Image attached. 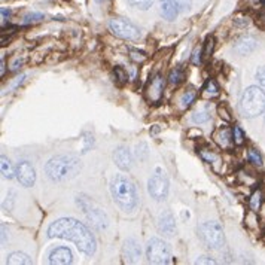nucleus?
Here are the masks:
<instances>
[{"instance_id":"nucleus-17","label":"nucleus","mask_w":265,"mask_h":265,"mask_svg":"<svg viewBox=\"0 0 265 265\" xmlns=\"http://www.w3.org/2000/svg\"><path fill=\"white\" fill-rule=\"evenodd\" d=\"M125 257L128 258L130 263H136L137 258H140V245L134 240V239H130L125 242Z\"/></svg>"},{"instance_id":"nucleus-30","label":"nucleus","mask_w":265,"mask_h":265,"mask_svg":"<svg viewBox=\"0 0 265 265\" xmlns=\"http://www.w3.org/2000/svg\"><path fill=\"white\" fill-rule=\"evenodd\" d=\"M130 58L131 61H134L136 64H140L146 60V55L142 51H136V49H130Z\"/></svg>"},{"instance_id":"nucleus-9","label":"nucleus","mask_w":265,"mask_h":265,"mask_svg":"<svg viewBox=\"0 0 265 265\" xmlns=\"http://www.w3.org/2000/svg\"><path fill=\"white\" fill-rule=\"evenodd\" d=\"M149 195L157 201H164L169 195V180L161 170H157L155 175L148 182Z\"/></svg>"},{"instance_id":"nucleus-10","label":"nucleus","mask_w":265,"mask_h":265,"mask_svg":"<svg viewBox=\"0 0 265 265\" xmlns=\"http://www.w3.org/2000/svg\"><path fill=\"white\" fill-rule=\"evenodd\" d=\"M164 88H166V79L163 75H155L146 85L145 88V97L149 103H160L164 94Z\"/></svg>"},{"instance_id":"nucleus-26","label":"nucleus","mask_w":265,"mask_h":265,"mask_svg":"<svg viewBox=\"0 0 265 265\" xmlns=\"http://www.w3.org/2000/svg\"><path fill=\"white\" fill-rule=\"evenodd\" d=\"M213 49H215V39L207 37L206 43H204V48H203V58H209L213 54Z\"/></svg>"},{"instance_id":"nucleus-42","label":"nucleus","mask_w":265,"mask_h":265,"mask_svg":"<svg viewBox=\"0 0 265 265\" xmlns=\"http://www.w3.org/2000/svg\"><path fill=\"white\" fill-rule=\"evenodd\" d=\"M84 140H85V146H84V151H82V152L85 154V152H88V149L91 148V146H92V137H89V136H87V137H85Z\"/></svg>"},{"instance_id":"nucleus-41","label":"nucleus","mask_w":265,"mask_h":265,"mask_svg":"<svg viewBox=\"0 0 265 265\" xmlns=\"http://www.w3.org/2000/svg\"><path fill=\"white\" fill-rule=\"evenodd\" d=\"M234 22H236V25H239V27H245V25L249 24V19H248V18H236Z\"/></svg>"},{"instance_id":"nucleus-15","label":"nucleus","mask_w":265,"mask_h":265,"mask_svg":"<svg viewBox=\"0 0 265 265\" xmlns=\"http://www.w3.org/2000/svg\"><path fill=\"white\" fill-rule=\"evenodd\" d=\"M255 48H257V39L254 36H243L234 45V51L240 55H248L252 51H255Z\"/></svg>"},{"instance_id":"nucleus-44","label":"nucleus","mask_w":265,"mask_h":265,"mask_svg":"<svg viewBox=\"0 0 265 265\" xmlns=\"http://www.w3.org/2000/svg\"><path fill=\"white\" fill-rule=\"evenodd\" d=\"M1 70H0V75L4 76V72H6V64H4V58H1V64H0Z\"/></svg>"},{"instance_id":"nucleus-36","label":"nucleus","mask_w":265,"mask_h":265,"mask_svg":"<svg viewBox=\"0 0 265 265\" xmlns=\"http://www.w3.org/2000/svg\"><path fill=\"white\" fill-rule=\"evenodd\" d=\"M22 61H24V60H22L21 57L12 58V60H10V70H12V72H16V70L22 66Z\"/></svg>"},{"instance_id":"nucleus-11","label":"nucleus","mask_w":265,"mask_h":265,"mask_svg":"<svg viewBox=\"0 0 265 265\" xmlns=\"http://www.w3.org/2000/svg\"><path fill=\"white\" fill-rule=\"evenodd\" d=\"M16 179L18 182L25 186V188H30L34 185L36 182V172H34V167L31 166L30 161H19L18 166H16Z\"/></svg>"},{"instance_id":"nucleus-29","label":"nucleus","mask_w":265,"mask_h":265,"mask_svg":"<svg viewBox=\"0 0 265 265\" xmlns=\"http://www.w3.org/2000/svg\"><path fill=\"white\" fill-rule=\"evenodd\" d=\"M233 137H234V143L237 146H242L245 143V133L242 131L240 127H234L233 128Z\"/></svg>"},{"instance_id":"nucleus-37","label":"nucleus","mask_w":265,"mask_h":265,"mask_svg":"<svg viewBox=\"0 0 265 265\" xmlns=\"http://www.w3.org/2000/svg\"><path fill=\"white\" fill-rule=\"evenodd\" d=\"M201 60H203V49H195L194 55H192V63L194 64H200Z\"/></svg>"},{"instance_id":"nucleus-7","label":"nucleus","mask_w":265,"mask_h":265,"mask_svg":"<svg viewBox=\"0 0 265 265\" xmlns=\"http://www.w3.org/2000/svg\"><path fill=\"white\" fill-rule=\"evenodd\" d=\"M78 206L82 209V212L85 213V216L88 218V221L95 228L104 230L109 225L106 213L100 207H97L89 198H87V197H78Z\"/></svg>"},{"instance_id":"nucleus-18","label":"nucleus","mask_w":265,"mask_h":265,"mask_svg":"<svg viewBox=\"0 0 265 265\" xmlns=\"http://www.w3.org/2000/svg\"><path fill=\"white\" fill-rule=\"evenodd\" d=\"M161 13L166 19L169 21H173L179 13V9H177L176 3L173 0H163L161 1Z\"/></svg>"},{"instance_id":"nucleus-19","label":"nucleus","mask_w":265,"mask_h":265,"mask_svg":"<svg viewBox=\"0 0 265 265\" xmlns=\"http://www.w3.org/2000/svg\"><path fill=\"white\" fill-rule=\"evenodd\" d=\"M7 264L10 265H30L33 264V261L25 255V254H21V252H13L9 255L7 258Z\"/></svg>"},{"instance_id":"nucleus-3","label":"nucleus","mask_w":265,"mask_h":265,"mask_svg":"<svg viewBox=\"0 0 265 265\" xmlns=\"http://www.w3.org/2000/svg\"><path fill=\"white\" fill-rule=\"evenodd\" d=\"M81 172V161L75 155H60L51 158L45 166V173L52 182H66Z\"/></svg>"},{"instance_id":"nucleus-34","label":"nucleus","mask_w":265,"mask_h":265,"mask_svg":"<svg viewBox=\"0 0 265 265\" xmlns=\"http://www.w3.org/2000/svg\"><path fill=\"white\" fill-rule=\"evenodd\" d=\"M176 3L179 12H185V10H189L191 6H192V0H173Z\"/></svg>"},{"instance_id":"nucleus-6","label":"nucleus","mask_w":265,"mask_h":265,"mask_svg":"<svg viewBox=\"0 0 265 265\" xmlns=\"http://www.w3.org/2000/svg\"><path fill=\"white\" fill-rule=\"evenodd\" d=\"M146 257L152 264H169L172 261V251L161 239H151L146 246Z\"/></svg>"},{"instance_id":"nucleus-39","label":"nucleus","mask_w":265,"mask_h":265,"mask_svg":"<svg viewBox=\"0 0 265 265\" xmlns=\"http://www.w3.org/2000/svg\"><path fill=\"white\" fill-rule=\"evenodd\" d=\"M257 79H258V82H260L263 87H265V66L264 67H261V69L257 72Z\"/></svg>"},{"instance_id":"nucleus-46","label":"nucleus","mask_w":265,"mask_h":265,"mask_svg":"<svg viewBox=\"0 0 265 265\" xmlns=\"http://www.w3.org/2000/svg\"><path fill=\"white\" fill-rule=\"evenodd\" d=\"M264 1H265V0H264Z\"/></svg>"},{"instance_id":"nucleus-28","label":"nucleus","mask_w":265,"mask_h":265,"mask_svg":"<svg viewBox=\"0 0 265 265\" xmlns=\"http://www.w3.org/2000/svg\"><path fill=\"white\" fill-rule=\"evenodd\" d=\"M43 19V15L39 12H30L27 15H24V24H34Z\"/></svg>"},{"instance_id":"nucleus-23","label":"nucleus","mask_w":265,"mask_h":265,"mask_svg":"<svg viewBox=\"0 0 265 265\" xmlns=\"http://www.w3.org/2000/svg\"><path fill=\"white\" fill-rule=\"evenodd\" d=\"M261 204H263V194L260 191H257V192L252 194V197L249 200V206H251L252 212H258Z\"/></svg>"},{"instance_id":"nucleus-33","label":"nucleus","mask_w":265,"mask_h":265,"mask_svg":"<svg viewBox=\"0 0 265 265\" xmlns=\"http://www.w3.org/2000/svg\"><path fill=\"white\" fill-rule=\"evenodd\" d=\"M249 161L252 163V164H255V166H263V158H261V155H260V152L257 151V149H251L249 151Z\"/></svg>"},{"instance_id":"nucleus-12","label":"nucleus","mask_w":265,"mask_h":265,"mask_svg":"<svg viewBox=\"0 0 265 265\" xmlns=\"http://www.w3.org/2000/svg\"><path fill=\"white\" fill-rule=\"evenodd\" d=\"M213 140L216 142V145L221 149H231L236 143H234V137H233V130H230L228 127H219L215 133H213Z\"/></svg>"},{"instance_id":"nucleus-25","label":"nucleus","mask_w":265,"mask_h":265,"mask_svg":"<svg viewBox=\"0 0 265 265\" xmlns=\"http://www.w3.org/2000/svg\"><path fill=\"white\" fill-rule=\"evenodd\" d=\"M203 91H204V94L209 95V97H216V95L219 94V88H218V85H216V82H215L213 79H209V81L206 82Z\"/></svg>"},{"instance_id":"nucleus-13","label":"nucleus","mask_w":265,"mask_h":265,"mask_svg":"<svg viewBox=\"0 0 265 265\" xmlns=\"http://www.w3.org/2000/svg\"><path fill=\"white\" fill-rule=\"evenodd\" d=\"M48 261H49V264H57V265L72 264V261H73V255H72L70 249L63 248V246H58V248H54V249L49 252Z\"/></svg>"},{"instance_id":"nucleus-2","label":"nucleus","mask_w":265,"mask_h":265,"mask_svg":"<svg viewBox=\"0 0 265 265\" xmlns=\"http://www.w3.org/2000/svg\"><path fill=\"white\" fill-rule=\"evenodd\" d=\"M110 194L116 206L122 209L124 212H133L137 207L139 197H137L136 185L127 176L116 175L115 177H112Z\"/></svg>"},{"instance_id":"nucleus-21","label":"nucleus","mask_w":265,"mask_h":265,"mask_svg":"<svg viewBox=\"0 0 265 265\" xmlns=\"http://www.w3.org/2000/svg\"><path fill=\"white\" fill-rule=\"evenodd\" d=\"M195 98H197V91H195V89H188V91H185V92L182 94L180 100H179L180 107H182V109L189 107V106L194 103V100H195Z\"/></svg>"},{"instance_id":"nucleus-20","label":"nucleus","mask_w":265,"mask_h":265,"mask_svg":"<svg viewBox=\"0 0 265 265\" xmlns=\"http://www.w3.org/2000/svg\"><path fill=\"white\" fill-rule=\"evenodd\" d=\"M1 163H0V167H1V175L4 179H13V177L16 176V170H13V167H12V164H10V161L4 157V155H1V160H0Z\"/></svg>"},{"instance_id":"nucleus-5","label":"nucleus","mask_w":265,"mask_h":265,"mask_svg":"<svg viewBox=\"0 0 265 265\" xmlns=\"http://www.w3.org/2000/svg\"><path fill=\"white\" fill-rule=\"evenodd\" d=\"M198 234L203 240V243L213 251H218L225 243V236L221 224L218 222H204L198 228Z\"/></svg>"},{"instance_id":"nucleus-40","label":"nucleus","mask_w":265,"mask_h":265,"mask_svg":"<svg viewBox=\"0 0 265 265\" xmlns=\"http://www.w3.org/2000/svg\"><path fill=\"white\" fill-rule=\"evenodd\" d=\"M197 264H206V265H215L216 264V261H215V260H212V258H210V257H201V258H198V260H197Z\"/></svg>"},{"instance_id":"nucleus-8","label":"nucleus","mask_w":265,"mask_h":265,"mask_svg":"<svg viewBox=\"0 0 265 265\" xmlns=\"http://www.w3.org/2000/svg\"><path fill=\"white\" fill-rule=\"evenodd\" d=\"M109 28L110 31L121 37V39H127V40H137L140 37V30L131 24L130 21L124 19V18H113L109 21Z\"/></svg>"},{"instance_id":"nucleus-31","label":"nucleus","mask_w":265,"mask_h":265,"mask_svg":"<svg viewBox=\"0 0 265 265\" xmlns=\"http://www.w3.org/2000/svg\"><path fill=\"white\" fill-rule=\"evenodd\" d=\"M113 72H115V76H116V79H118V82H119L121 85L128 81V75H127V72H125L121 66H116Z\"/></svg>"},{"instance_id":"nucleus-43","label":"nucleus","mask_w":265,"mask_h":265,"mask_svg":"<svg viewBox=\"0 0 265 265\" xmlns=\"http://www.w3.org/2000/svg\"><path fill=\"white\" fill-rule=\"evenodd\" d=\"M6 243V230H4V225H1V245Z\"/></svg>"},{"instance_id":"nucleus-1","label":"nucleus","mask_w":265,"mask_h":265,"mask_svg":"<svg viewBox=\"0 0 265 265\" xmlns=\"http://www.w3.org/2000/svg\"><path fill=\"white\" fill-rule=\"evenodd\" d=\"M48 237L70 240L78 246V249L82 254L89 255V257L94 255L95 248H97L95 239L91 234V231L82 222H79L73 218H61V219H57L55 222H52L48 228Z\"/></svg>"},{"instance_id":"nucleus-45","label":"nucleus","mask_w":265,"mask_h":265,"mask_svg":"<svg viewBox=\"0 0 265 265\" xmlns=\"http://www.w3.org/2000/svg\"><path fill=\"white\" fill-rule=\"evenodd\" d=\"M158 131H160V127H158V125H154V128H152L151 134H152V136H155V134H157Z\"/></svg>"},{"instance_id":"nucleus-35","label":"nucleus","mask_w":265,"mask_h":265,"mask_svg":"<svg viewBox=\"0 0 265 265\" xmlns=\"http://www.w3.org/2000/svg\"><path fill=\"white\" fill-rule=\"evenodd\" d=\"M218 113H219V116H221L224 121H227V122H230V121H231L230 112H228V109H227L224 104H219V106H218Z\"/></svg>"},{"instance_id":"nucleus-14","label":"nucleus","mask_w":265,"mask_h":265,"mask_svg":"<svg viewBox=\"0 0 265 265\" xmlns=\"http://www.w3.org/2000/svg\"><path fill=\"white\" fill-rule=\"evenodd\" d=\"M113 161H115V164L118 166V169H121V170H124V172L130 170L131 166H133V157H131L128 148L119 146V148L115 151V154H113Z\"/></svg>"},{"instance_id":"nucleus-4","label":"nucleus","mask_w":265,"mask_h":265,"mask_svg":"<svg viewBox=\"0 0 265 265\" xmlns=\"http://www.w3.org/2000/svg\"><path fill=\"white\" fill-rule=\"evenodd\" d=\"M240 110L246 118H255L265 110V92L258 87H249L240 100Z\"/></svg>"},{"instance_id":"nucleus-22","label":"nucleus","mask_w":265,"mask_h":265,"mask_svg":"<svg viewBox=\"0 0 265 265\" xmlns=\"http://www.w3.org/2000/svg\"><path fill=\"white\" fill-rule=\"evenodd\" d=\"M210 119V107L206 106L200 110H197L192 116V121L197 122V124H203V122H207Z\"/></svg>"},{"instance_id":"nucleus-32","label":"nucleus","mask_w":265,"mask_h":265,"mask_svg":"<svg viewBox=\"0 0 265 265\" xmlns=\"http://www.w3.org/2000/svg\"><path fill=\"white\" fill-rule=\"evenodd\" d=\"M200 155H201V158H203L206 163H215V161H218V155H216L215 152L209 151V149H201V151H200Z\"/></svg>"},{"instance_id":"nucleus-38","label":"nucleus","mask_w":265,"mask_h":265,"mask_svg":"<svg viewBox=\"0 0 265 265\" xmlns=\"http://www.w3.org/2000/svg\"><path fill=\"white\" fill-rule=\"evenodd\" d=\"M0 13H1V25L4 27V25H6V21H7L9 16H10V10L6 9V7H1V9H0Z\"/></svg>"},{"instance_id":"nucleus-16","label":"nucleus","mask_w":265,"mask_h":265,"mask_svg":"<svg viewBox=\"0 0 265 265\" xmlns=\"http://www.w3.org/2000/svg\"><path fill=\"white\" fill-rule=\"evenodd\" d=\"M158 230L164 234V236H173L176 233V224H175V218L170 212H164L160 219H158Z\"/></svg>"},{"instance_id":"nucleus-27","label":"nucleus","mask_w":265,"mask_h":265,"mask_svg":"<svg viewBox=\"0 0 265 265\" xmlns=\"http://www.w3.org/2000/svg\"><path fill=\"white\" fill-rule=\"evenodd\" d=\"M128 3L137 9H142V10H146L152 6L154 0H128Z\"/></svg>"},{"instance_id":"nucleus-24","label":"nucleus","mask_w":265,"mask_h":265,"mask_svg":"<svg viewBox=\"0 0 265 265\" xmlns=\"http://www.w3.org/2000/svg\"><path fill=\"white\" fill-rule=\"evenodd\" d=\"M183 79H185V72H183L182 67H176L175 70H172V73H170V76H169V82L173 84V85L180 84Z\"/></svg>"}]
</instances>
